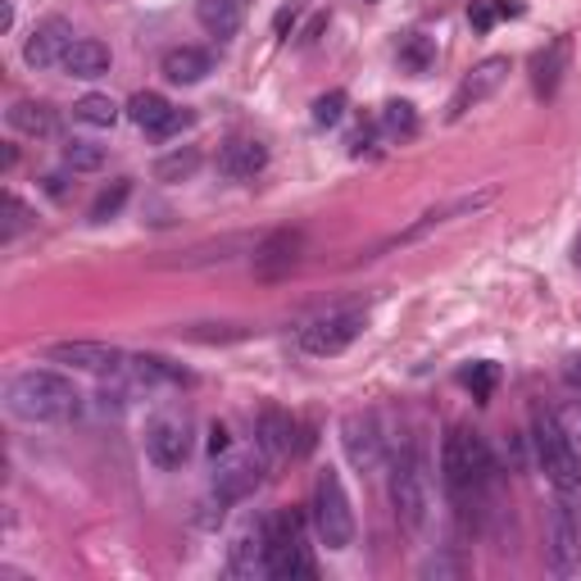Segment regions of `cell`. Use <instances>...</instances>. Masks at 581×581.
I'll use <instances>...</instances> for the list:
<instances>
[{"mask_svg":"<svg viewBox=\"0 0 581 581\" xmlns=\"http://www.w3.org/2000/svg\"><path fill=\"white\" fill-rule=\"evenodd\" d=\"M5 405L23 422H69L82 414V391L50 369H27L10 382Z\"/></svg>","mask_w":581,"mask_h":581,"instance_id":"6da1fadb","label":"cell"},{"mask_svg":"<svg viewBox=\"0 0 581 581\" xmlns=\"http://www.w3.org/2000/svg\"><path fill=\"white\" fill-rule=\"evenodd\" d=\"M441 473L454 496H468L491 477V450H486V441L477 432H468V427H454L441 450Z\"/></svg>","mask_w":581,"mask_h":581,"instance_id":"7a4b0ae2","label":"cell"},{"mask_svg":"<svg viewBox=\"0 0 581 581\" xmlns=\"http://www.w3.org/2000/svg\"><path fill=\"white\" fill-rule=\"evenodd\" d=\"M391 500H395V518L405 523V532H422L427 509H432V496H427V468L422 454L414 445H405L391 464Z\"/></svg>","mask_w":581,"mask_h":581,"instance_id":"3957f363","label":"cell"},{"mask_svg":"<svg viewBox=\"0 0 581 581\" xmlns=\"http://www.w3.org/2000/svg\"><path fill=\"white\" fill-rule=\"evenodd\" d=\"M314 527L327 549H346L355 541V509L336 468H323L314 481Z\"/></svg>","mask_w":581,"mask_h":581,"instance_id":"277c9868","label":"cell"},{"mask_svg":"<svg viewBox=\"0 0 581 581\" xmlns=\"http://www.w3.org/2000/svg\"><path fill=\"white\" fill-rule=\"evenodd\" d=\"M532 445H536V454H541V464H545L549 481H555V491H559L563 500H568V496H577V486H581L577 454H572L568 437L559 432L555 414H545V409H536V414H532Z\"/></svg>","mask_w":581,"mask_h":581,"instance_id":"5b68a950","label":"cell"},{"mask_svg":"<svg viewBox=\"0 0 581 581\" xmlns=\"http://www.w3.org/2000/svg\"><path fill=\"white\" fill-rule=\"evenodd\" d=\"M264 536H268V577H282V581L314 577V563L304 555V536H300L295 513H272L264 523Z\"/></svg>","mask_w":581,"mask_h":581,"instance_id":"8992f818","label":"cell"},{"mask_svg":"<svg viewBox=\"0 0 581 581\" xmlns=\"http://www.w3.org/2000/svg\"><path fill=\"white\" fill-rule=\"evenodd\" d=\"M359 332H363V314H323V318L300 327V346L318 359H327V355H341Z\"/></svg>","mask_w":581,"mask_h":581,"instance_id":"52a82bcc","label":"cell"},{"mask_svg":"<svg viewBox=\"0 0 581 581\" xmlns=\"http://www.w3.org/2000/svg\"><path fill=\"white\" fill-rule=\"evenodd\" d=\"M146 454L155 458L160 468L187 464V454H191V427H187V418H173V414L150 418V427H146Z\"/></svg>","mask_w":581,"mask_h":581,"instance_id":"ba28073f","label":"cell"},{"mask_svg":"<svg viewBox=\"0 0 581 581\" xmlns=\"http://www.w3.org/2000/svg\"><path fill=\"white\" fill-rule=\"evenodd\" d=\"M509 55H491V59H481V65L458 82V91H454V101H450V118H464L473 105H481L486 96H496V91L504 86V78H509Z\"/></svg>","mask_w":581,"mask_h":581,"instance_id":"9c48e42d","label":"cell"},{"mask_svg":"<svg viewBox=\"0 0 581 581\" xmlns=\"http://www.w3.org/2000/svg\"><path fill=\"white\" fill-rule=\"evenodd\" d=\"M128 118L141 132H150V137H173V132H182V128L191 124V114L169 105L160 91H137V96L128 101Z\"/></svg>","mask_w":581,"mask_h":581,"instance_id":"30bf717a","label":"cell"},{"mask_svg":"<svg viewBox=\"0 0 581 581\" xmlns=\"http://www.w3.org/2000/svg\"><path fill=\"white\" fill-rule=\"evenodd\" d=\"M73 42L78 37H73V23L69 19H46V23L33 27V37H27V46H23V59L33 69H59Z\"/></svg>","mask_w":581,"mask_h":581,"instance_id":"8fae6325","label":"cell"},{"mask_svg":"<svg viewBox=\"0 0 581 581\" xmlns=\"http://www.w3.org/2000/svg\"><path fill=\"white\" fill-rule=\"evenodd\" d=\"M46 359L69 363V369H82V373H118L128 355L105 341H65V346H50Z\"/></svg>","mask_w":581,"mask_h":581,"instance_id":"7c38bea8","label":"cell"},{"mask_svg":"<svg viewBox=\"0 0 581 581\" xmlns=\"http://www.w3.org/2000/svg\"><path fill=\"white\" fill-rule=\"evenodd\" d=\"M259 486V458L255 454H232L219 464V473H213V496H223L228 504L251 496Z\"/></svg>","mask_w":581,"mask_h":581,"instance_id":"4fadbf2b","label":"cell"},{"mask_svg":"<svg viewBox=\"0 0 581 581\" xmlns=\"http://www.w3.org/2000/svg\"><path fill=\"white\" fill-rule=\"evenodd\" d=\"M346 454L359 473H373L382 464V437H377V422L363 418V414H350L346 418Z\"/></svg>","mask_w":581,"mask_h":581,"instance_id":"5bb4252c","label":"cell"},{"mask_svg":"<svg viewBox=\"0 0 581 581\" xmlns=\"http://www.w3.org/2000/svg\"><path fill=\"white\" fill-rule=\"evenodd\" d=\"M549 568H555L559 577L581 568V536H577V523H572L568 504L555 509V532H549Z\"/></svg>","mask_w":581,"mask_h":581,"instance_id":"9a60e30c","label":"cell"},{"mask_svg":"<svg viewBox=\"0 0 581 581\" xmlns=\"http://www.w3.org/2000/svg\"><path fill=\"white\" fill-rule=\"evenodd\" d=\"M118 373H124L137 391H150V386H182V382H187V373H182L177 363L160 359V355H128Z\"/></svg>","mask_w":581,"mask_h":581,"instance_id":"2e32d148","label":"cell"},{"mask_svg":"<svg viewBox=\"0 0 581 581\" xmlns=\"http://www.w3.org/2000/svg\"><path fill=\"white\" fill-rule=\"evenodd\" d=\"M228 572L232 577H259V572H268V536H264V527H251V532H241L232 541Z\"/></svg>","mask_w":581,"mask_h":581,"instance_id":"e0dca14e","label":"cell"},{"mask_svg":"<svg viewBox=\"0 0 581 581\" xmlns=\"http://www.w3.org/2000/svg\"><path fill=\"white\" fill-rule=\"evenodd\" d=\"M568 69V37H555L536 59H532V86H536V96L549 101L559 91V78Z\"/></svg>","mask_w":581,"mask_h":581,"instance_id":"ac0fdd59","label":"cell"},{"mask_svg":"<svg viewBox=\"0 0 581 581\" xmlns=\"http://www.w3.org/2000/svg\"><path fill=\"white\" fill-rule=\"evenodd\" d=\"M109 46L105 42H96V37H78L73 46H69V55H65V69L69 78H101V73H109Z\"/></svg>","mask_w":581,"mask_h":581,"instance_id":"d6986e66","label":"cell"},{"mask_svg":"<svg viewBox=\"0 0 581 581\" xmlns=\"http://www.w3.org/2000/svg\"><path fill=\"white\" fill-rule=\"evenodd\" d=\"M196 19L209 37H236L241 19H246V5H241V0H196Z\"/></svg>","mask_w":581,"mask_h":581,"instance_id":"ffe728a7","label":"cell"},{"mask_svg":"<svg viewBox=\"0 0 581 581\" xmlns=\"http://www.w3.org/2000/svg\"><path fill=\"white\" fill-rule=\"evenodd\" d=\"M295 255H300V232H272L255 246V264H259V272H268V278L272 272H287L295 264Z\"/></svg>","mask_w":581,"mask_h":581,"instance_id":"44dd1931","label":"cell"},{"mask_svg":"<svg viewBox=\"0 0 581 581\" xmlns=\"http://www.w3.org/2000/svg\"><path fill=\"white\" fill-rule=\"evenodd\" d=\"M164 78L169 82H182V86H191V82H200L209 69H213V59L200 50V46H177V50H169L164 55Z\"/></svg>","mask_w":581,"mask_h":581,"instance_id":"7402d4cb","label":"cell"},{"mask_svg":"<svg viewBox=\"0 0 581 581\" xmlns=\"http://www.w3.org/2000/svg\"><path fill=\"white\" fill-rule=\"evenodd\" d=\"M264 164H268V150H264L259 141H228L223 155H219V169H223L228 177H236V182L255 177Z\"/></svg>","mask_w":581,"mask_h":581,"instance_id":"603a6c76","label":"cell"},{"mask_svg":"<svg viewBox=\"0 0 581 581\" xmlns=\"http://www.w3.org/2000/svg\"><path fill=\"white\" fill-rule=\"evenodd\" d=\"M291 441H295V422H291V414H282V409H264L259 414V445H264V454H291Z\"/></svg>","mask_w":581,"mask_h":581,"instance_id":"cb8c5ba5","label":"cell"},{"mask_svg":"<svg viewBox=\"0 0 581 581\" xmlns=\"http://www.w3.org/2000/svg\"><path fill=\"white\" fill-rule=\"evenodd\" d=\"M10 128L27 132V137H50L55 132V109L42 105V101H19L10 109Z\"/></svg>","mask_w":581,"mask_h":581,"instance_id":"d4e9b609","label":"cell"},{"mask_svg":"<svg viewBox=\"0 0 581 581\" xmlns=\"http://www.w3.org/2000/svg\"><path fill=\"white\" fill-rule=\"evenodd\" d=\"M73 118H78V124H86V128H114L118 124V105L109 96H96V91H91V96H82L73 105Z\"/></svg>","mask_w":581,"mask_h":581,"instance_id":"484cf974","label":"cell"},{"mask_svg":"<svg viewBox=\"0 0 581 581\" xmlns=\"http://www.w3.org/2000/svg\"><path fill=\"white\" fill-rule=\"evenodd\" d=\"M377 124H382L391 137H414V132H418V109H414V101H386Z\"/></svg>","mask_w":581,"mask_h":581,"instance_id":"4316f807","label":"cell"},{"mask_svg":"<svg viewBox=\"0 0 581 581\" xmlns=\"http://www.w3.org/2000/svg\"><path fill=\"white\" fill-rule=\"evenodd\" d=\"M65 164H69V169H78V173H96V169L105 164V146L73 137V141L65 146Z\"/></svg>","mask_w":581,"mask_h":581,"instance_id":"83f0119b","label":"cell"},{"mask_svg":"<svg viewBox=\"0 0 581 581\" xmlns=\"http://www.w3.org/2000/svg\"><path fill=\"white\" fill-rule=\"evenodd\" d=\"M200 169V150H173V155H164L160 164H155V177L160 182H177V177H191Z\"/></svg>","mask_w":581,"mask_h":581,"instance_id":"f1b7e54d","label":"cell"},{"mask_svg":"<svg viewBox=\"0 0 581 581\" xmlns=\"http://www.w3.org/2000/svg\"><path fill=\"white\" fill-rule=\"evenodd\" d=\"M458 382H464L468 391H473V400H491V395H496V382H500V369H496V363H473V369H464V377H458Z\"/></svg>","mask_w":581,"mask_h":581,"instance_id":"f546056e","label":"cell"},{"mask_svg":"<svg viewBox=\"0 0 581 581\" xmlns=\"http://www.w3.org/2000/svg\"><path fill=\"white\" fill-rule=\"evenodd\" d=\"M432 59H437V46L432 42H427V37H405L400 42V65L409 69V73H427V69H432Z\"/></svg>","mask_w":581,"mask_h":581,"instance_id":"4dcf8cb0","label":"cell"},{"mask_svg":"<svg viewBox=\"0 0 581 581\" xmlns=\"http://www.w3.org/2000/svg\"><path fill=\"white\" fill-rule=\"evenodd\" d=\"M128 191H132V182H128V177H118L109 191H101V196H96V205H91V223H105V219H114V213L124 209Z\"/></svg>","mask_w":581,"mask_h":581,"instance_id":"1f68e13d","label":"cell"},{"mask_svg":"<svg viewBox=\"0 0 581 581\" xmlns=\"http://www.w3.org/2000/svg\"><path fill=\"white\" fill-rule=\"evenodd\" d=\"M346 91H327V96H318L314 101V124L318 128H336V124H341V118H346Z\"/></svg>","mask_w":581,"mask_h":581,"instance_id":"d6a6232c","label":"cell"},{"mask_svg":"<svg viewBox=\"0 0 581 581\" xmlns=\"http://www.w3.org/2000/svg\"><path fill=\"white\" fill-rule=\"evenodd\" d=\"M555 422H559V432L568 437V445H572V454L581 458V400H568L559 414H555Z\"/></svg>","mask_w":581,"mask_h":581,"instance_id":"836d02e7","label":"cell"},{"mask_svg":"<svg viewBox=\"0 0 581 581\" xmlns=\"http://www.w3.org/2000/svg\"><path fill=\"white\" fill-rule=\"evenodd\" d=\"M5 213H10V223H5V232H0L5 241H14L23 228H33V209H27L19 196H5Z\"/></svg>","mask_w":581,"mask_h":581,"instance_id":"e575fe53","label":"cell"},{"mask_svg":"<svg viewBox=\"0 0 581 581\" xmlns=\"http://www.w3.org/2000/svg\"><path fill=\"white\" fill-rule=\"evenodd\" d=\"M228 445H232V437H228V427L223 422H213L209 427V454L219 458V454H228Z\"/></svg>","mask_w":581,"mask_h":581,"instance_id":"d590c367","label":"cell"},{"mask_svg":"<svg viewBox=\"0 0 581 581\" xmlns=\"http://www.w3.org/2000/svg\"><path fill=\"white\" fill-rule=\"evenodd\" d=\"M369 146H373V124H363V128H355V137H350V155H363Z\"/></svg>","mask_w":581,"mask_h":581,"instance_id":"8d00e7d4","label":"cell"},{"mask_svg":"<svg viewBox=\"0 0 581 581\" xmlns=\"http://www.w3.org/2000/svg\"><path fill=\"white\" fill-rule=\"evenodd\" d=\"M491 23H496V10L491 5H473V27H481V33H486Z\"/></svg>","mask_w":581,"mask_h":581,"instance_id":"74e56055","label":"cell"},{"mask_svg":"<svg viewBox=\"0 0 581 581\" xmlns=\"http://www.w3.org/2000/svg\"><path fill=\"white\" fill-rule=\"evenodd\" d=\"M563 377H568L572 386H581V355H572V359H568V369H563Z\"/></svg>","mask_w":581,"mask_h":581,"instance_id":"f35d334b","label":"cell"},{"mask_svg":"<svg viewBox=\"0 0 581 581\" xmlns=\"http://www.w3.org/2000/svg\"><path fill=\"white\" fill-rule=\"evenodd\" d=\"M291 23H295V5H291V10H282V14H278V33H287V27H291Z\"/></svg>","mask_w":581,"mask_h":581,"instance_id":"ab89813d","label":"cell"}]
</instances>
